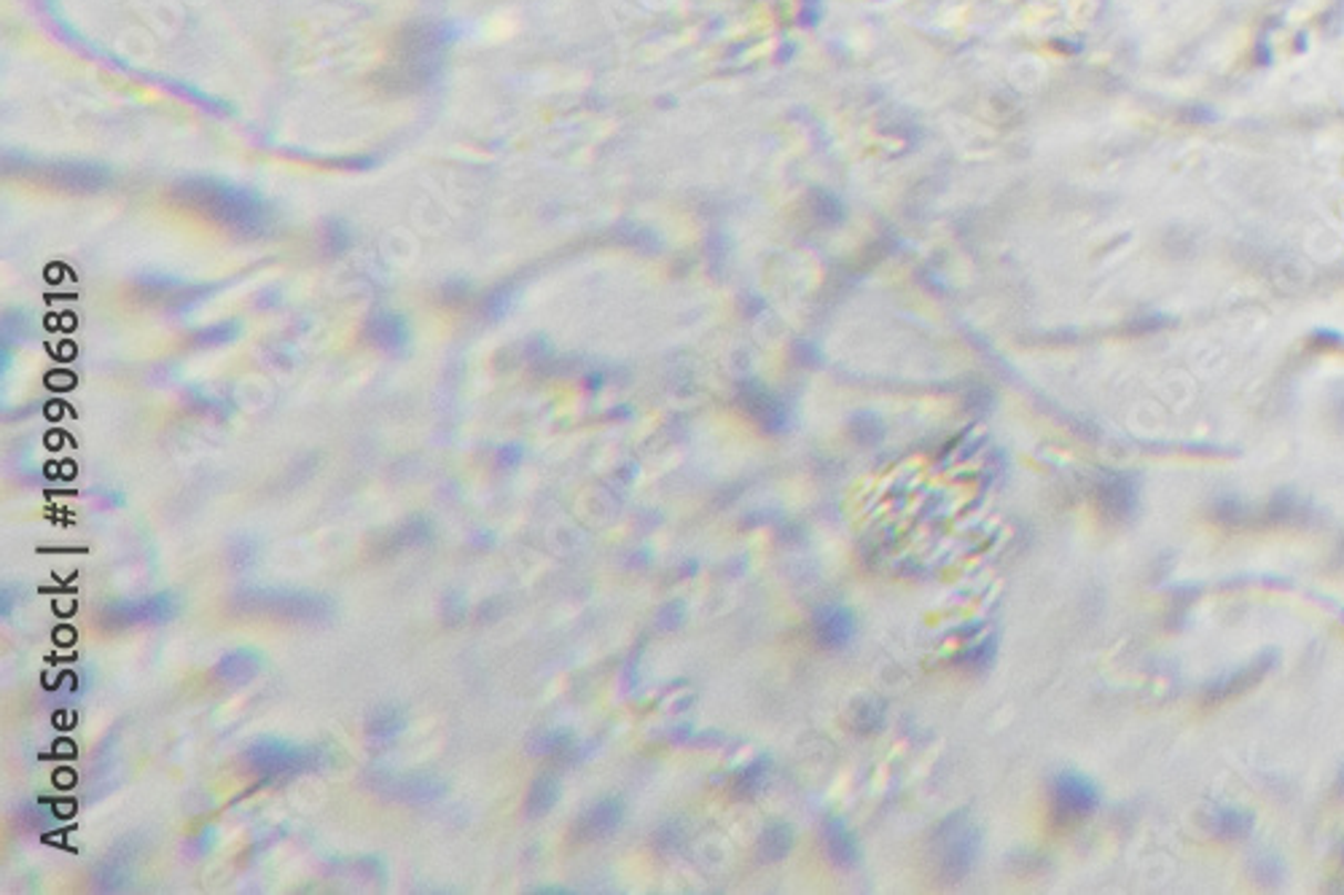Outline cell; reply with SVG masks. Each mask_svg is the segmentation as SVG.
I'll return each mask as SVG.
<instances>
[{
  "label": "cell",
  "mask_w": 1344,
  "mask_h": 895,
  "mask_svg": "<svg viewBox=\"0 0 1344 895\" xmlns=\"http://www.w3.org/2000/svg\"><path fill=\"white\" fill-rule=\"evenodd\" d=\"M1097 791L1087 778L1059 774L1051 785V810L1059 821H1084L1095 812Z\"/></svg>",
  "instance_id": "cell-1"
},
{
  "label": "cell",
  "mask_w": 1344,
  "mask_h": 895,
  "mask_svg": "<svg viewBox=\"0 0 1344 895\" xmlns=\"http://www.w3.org/2000/svg\"><path fill=\"white\" fill-rule=\"evenodd\" d=\"M853 629H855L853 616H850L844 608H839V605L823 608L815 619L818 640L823 642V646H831V648L844 646V642L853 638Z\"/></svg>",
  "instance_id": "cell-2"
},
{
  "label": "cell",
  "mask_w": 1344,
  "mask_h": 895,
  "mask_svg": "<svg viewBox=\"0 0 1344 895\" xmlns=\"http://www.w3.org/2000/svg\"><path fill=\"white\" fill-rule=\"evenodd\" d=\"M1251 829L1253 821L1245 812L1232 810V806H1221V810L1213 812V834L1223 836V840H1242V836L1251 834Z\"/></svg>",
  "instance_id": "cell-3"
},
{
  "label": "cell",
  "mask_w": 1344,
  "mask_h": 895,
  "mask_svg": "<svg viewBox=\"0 0 1344 895\" xmlns=\"http://www.w3.org/2000/svg\"><path fill=\"white\" fill-rule=\"evenodd\" d=\"M1340 783H1342V791H1344V772H1342V778H1340Z\"/></svg>",
  "instance_id": "cell-4"
},
{
  "label": "cell",
  "mask_w": 1344,
  "mask_h": 895,
  "mask_svg": "<svg viewBox=\"0 0 1344 895\" xmlns=\"http://www.w3.org/2000/svg\"><path fill=\"white\" fill-rule=\"evenodd\" d=\"M1342 858H1344V850H1342Z\"/></svg>",
  "instance_id": "cell-5"
}]
</instances>
